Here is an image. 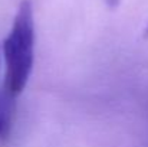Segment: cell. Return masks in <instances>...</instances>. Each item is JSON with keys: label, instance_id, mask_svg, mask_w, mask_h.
I'll return each mask as SVG.
<instances>
[{"label": "cell", "instance_id": "cell-1", "mask_svg": "<svg viewBox=\"0 0 148 147\" xmlns=\"http://www.w3.org/2000/svg\"><path fill=\"white\" fill-rule=\"evenodd\" d=\"M3 56L6 66L3 92L14 101L26 88L35 62V17L29 0H23L16 12L3 42Z\"/></svg>", "mask_w": 148, "mask_h": 147}, {"label": "cell", "instance_id": "cell-2", "mask_svg": "<svg viewBox=\"0 0 148 147\" xmlns=\"http://www.w3.org/2000/svg\"><path fill=\"white\" fill-rule=\"evenodd\" d=\"M14 101L0 91V139H4L12 128Z\"/></svg>", "mask_w": 148, "mask_h": 147}, {"label": "cell", "instance_id": "cell-3", "mask_svg": "<svg viewBox=\"0 0 148 147\" xmlns=\"http://www.w3.org/2000/svg\"><path fill=\"white\" fill-rule=\"evenodd\" d=\"M103 1H105V4H106L109 9H115V7L119 6V1H121V0H103Z\"/></svg>", "mask_w": 148, "mask_h": 147}, {"label": "cell", "instance_id": "cell-4", "mask_svg": "<svg viewBox=\"0 0 148 147\" xmlns=\"http://www.w3.org/2000/svg\"><path fill=\"white\" fill-rule=\"evenodd\" d=\"M143 36H144V39H148V22H147V25H145V28H144Z\"/></svg>", "mask_w": 148, "mask_h": 147}]
</instances>
